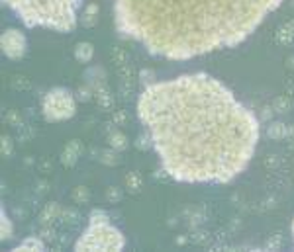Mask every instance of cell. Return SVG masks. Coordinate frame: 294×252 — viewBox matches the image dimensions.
Segmentation results:
<instances>
[{"mask_svg": "<svg viewBox=\"0 0 294 252\" xmlns=\"http://www.w3.org/2000/svg\"><path fill=\"white\" fill-rule=\"evenodd\" d=\"M108 143H110L112 149L124 151V149L128 147V137H126V133H122L120 129H116V131H112V133L108 135Z\"/></svg>", "mask_w": 294, "mask_h": 252, "instance_id": "obj_14", "label": "cell"}, {"mask_svg": "<svg viewBox=\"0 0 294 252\" xmlns=\"http://www.w3.org/2000/svg\"><path fill=\"white\" fill-rule=\"evenodd\" d=\"M126 247L124 233L112 225L110 217L102 209H92L88 215V227L77 239L73 249L77 252H120Z\"/></svg>", "mask_w": 294, "mask_h": 252, "instance_id": "obj_4", "label": "cell"}, {"mask_svg": "<svg viewBox=\"0 0 294 252\" xmlns=\"http://www.w3.org/2000/svg\"><path fill=\"white\" fill-rule=\"evenodd\" d=\"M142 186H144V178H142L140 172H130L126 176V188H128V192L136 194V192L142 190Z\"/></svg>", "mask_w": 294, "mask_h": 252, "instance_id": "obj_16", "label": "cell"}, {"mask_svg": "<svg viewBox=\"0 0 294 252\" xmlns=\"http://www.w3.org/2000/svg\"><path fill=\"white\" fill-rule=\"evenodd\" d=\"M71 198L75 200V203H87L90 200V194L85 186H77L73 192H71Z\"/></svg>", "mask_w": 294, "mask_h": 252, "instance_id": "obj_18", "label": "cell"}, {"mask_svg": "<svg viewBox=\"0 0 294 252\" xmlns=\"http://www.w3.org/2000/svg\"><path fill=\"white\" fill-rule=\"evenodd\" d=\"M106 200L110 203H118L122 200V188H116V186H110L106 188Z\"/></svg>", "mask_w": 294, "mask_h": 252, "instance_id": "obj_21", "label": "cell"}, {"mask_svg": "<svg viewBox=\"0 0 294 252\" xmlns=\"http://www.w3.org/2000/svg\"><path fill=\"white\" fill-rule=\"evenodd\" d=\"M94 98H96L100 108H104V110H112L114 108V96L110 94V90H108V86L104 82L94 86Z\"/></svg>", "mask_w": 294, "mask_h": 252, "instance_id": "obj_9", "label": "cell"}, {"mask_svg": "<svg viewBox=\"0 0 294 252\" xmlns=\"http://www.w3.org/2000/svg\"><path fill=\"white\" fill-rule=\"evenodd\" d=\"M112 55H114V61H116L118 65H126V59H128V57H126V53H124L120 47H116V49L112 51Z\"/></svg>", "mask_w": 294, "mask_h": 252, "instance_id": "obj_26", "label": "cell"}, {"mask_svg": "<svg viewBox=\"0 0 294 252\" xmlns=\"http://www.w3.org/2000/svg\"><path fill=\"white\" fill-rule=\"evenodd\" d=\"M94 57V45L90 41H81L75 47V59L79 63H90Z\"/></svg>", "mask_w": 294, "mask_h": 252, "instance_id": "obj_12", "label": "cell"}, {"mask_svg": "<svg viewBox=\"0 0 294 252\" xmlns=\"http://www.w3.org/2000/svg\"><path fill=\"white\" fill-rule=\"evenodd\" d=\"M90 98H94V86H90V84H83V86L77 90V100H81V102H88Z\"/></svg>", "mask_w": 294, "mask_h": 252, "instance_id": "obj_20", "label": "cell"}, {"mask_svg": "<svg viewBox=\"0 0 294 252\" xmlns=\"http://www.w3.org/2000/svg\"><path fill=\"white\" fill-rule=\"evenodd\" d=\"M112 124H114V126H126V124H128V116H126V112H124V110L114 112V116H112Z\"/></svg>", "mask_w": 294, "mask_h": 252, "instance_id": "obj_24", "label": "cell"}, {"mask_svg": "<svg viewBox=\"0 0 294 252\" xmlns=\"http://www.w3.org/2000/svg\"><path fill=\"white\" fill-rule=\"evenodd\" d=\"M6 120H8V122H12V124H16V127L24 126V124H22V120L18 118V114H16V112H8V114H6Z\"/></svg>", "mask_w": 294, "mask_h": 252, "instance_id": "obj_27", "label": "cell"}, {"mask_svg": "<svg viewBox=\"0 0 294 252\" xmlns=\"http://www.w3.org/2000/svg\"><path fill=\"white\" fill-rule=\"evenodd\" d=\"M0 47H2L4 57H8L10 61H20V59H24V55L28 51V37L22 29L8 27L2 31Z\"/></svg>", "mask_w": 294, "mask_h": 252, "instance_id": "obj_6", "label": "cell"}, {"mask_svg": "<svg viewBox=\"0 0 294 252\" xmlns=\"http://www.w3.org/2000/svg\"><path fill=\"white\" fill-rule=\"evenodd\" d=\"M136 147H138V149H144V151H146V149H149V147H153L151 135H149L147 131H146V133H142V135L136 139Z\"/></svg>", "mask_w": 294, "mask_h": 252, "instance_id": "obj_23", "label": "cell"}, {"mask_svg": "<svg viewBox=\"0 0 294 252\" xmlns=\"http://www.w3.org/2000/svg\"><path fill=\"white\" fill-rule=\"evenodd\" d=\"M277 41H281V43H285V45L294 43V20L287 22V24L279 29V33H277Z\"/></svg>", "mask_w": 294, "mask_h": 252, "instance_id": "obj_15", "label": "cell"}, {"mask_svg": "<svg viewBox=\"0 0 294 252\" xmlns=\"http://www.w3.org/2000/svg\"><path fill=\"white\" fill-rule=\"evenodd\" d=\"M267 135H269L271 139L279 141V139H283V137L287 135V129H285L283 124H271V126L267 127Z\"/></svg>", "mask_w": 294, "mask_h": 252, "instance_id": "obj_19", "label": "cell"}, {"mask_svg": "<svg viewBox=\"0 0 294 252\" xmlns=\"http://www.w3.org/2000/svg\"><path fill=\"white\" fill-rule=\"evenodd\" d=\"M291 231H293V245H294V219H293V227H291Z\"/></svg>", "mask_w": 294, "mask_h": 252, "instance_id": "obj_28", "label": "cell"}, {"mask_svg": "<svg viewBox=\"0 0 294 252\" xmlns=\"http://www.w3.org/2000/svg\"><path fill=\"white\" fill-rule=\"evenodd\" d=\"M138 118L163 172L186 184H228L253 158L259 122L234 92L206 73L149 82Z\"/></svg>", "mask_w": 294, "mask_h": 252, "instance_id": "obj_1", "label": "cell"}, {"mask_svg": "<svg viewBox=\"0 0 294 252\" xmlns=\"http://www.w3.org/2000/svg\"><path fill=\"white\" fill-rule=\"evenodd\" d=\"M283 0H114L116 29L149 55L186 61L243 43Z\"/></svg>", "mask_w": 294, "mask_h": 252, "instance_id": "obj_2", "label": "cell"}, {"mask_svg": "<svg viewBox=\"0 0 294 252\" xmlns=\"http://www.w3.org/2000/svg\"><path fill=\"white\" fill-rule=\"evenodd\" d=\"M98 14H100V6H98L96 2H90V4L85 8L83 16H81V24H83L85 27H94L96 22H98Z\"/></svg>", "mask_w": 294, "mask_h": 252, "instance_id": "obj_11", "label": "cell"}, {"mask_svg": "<svg viewBox=\"0 0 294 252\" xmlns=\"http://www.w3.org/2000/svg\"><path fill=\"white\" fill-rule=\"evenodd\" d=\"M98 160H100V162H104V164H108V166H116V164L120 162V156H118V151L110 147L108 151H100Z\"/></svg>", "mask_w": 294, "mask_h": 252, "instance_id": "obj_17", "label": "cell"}, {"mask_svg": "<svg viewBox=\"0 0 294 252\" xmlns=\"http://www.w3.org/2000/svg\"><path fill=\"white\" fill-rule=\"evenodd\" d=\"M81 154H83V145H81V141H69V143L63 147L59 158H61L63 166L71 168V166L77 164V160L81 158Z\"/></svg>", "mask_w": 294, "mask_h": 252, "instance_id": "obj_7", "label": "cell"}, {"mask_svg": "<svg viewBox=\"0 0 294 252\" xmlns=\"http://www.w3.org/2000/svg\"><path fill=\"white\" fill-rule=\"evenodd\" d=\"M12 237H14V223H12V219L8 217L6 209L2 207V211H0V241L6 243V241H10Z\"/></svg>", "mask_w": 294, "mask_h": 252, "instance_id": "obj_13", "label": "cell"}, {"mask_svg": "<svg viewBox=\"0 0 294 252\" xmlns=\"http://www.w3.org/2000/svg\"><path fill=\"white\" fill-rule=\"evenodd\" d=\"M41 114L49 124L67 122L77 114V96L63 86L51 88L41 98Z\"/></svg>", "mask_w": 294, "mask_h": 252, "instance_id": "obj_5", "label": "cell"}, {"mask_svg": "<svg viewBox=\"0 0 294 252\" xmlns=\"http://www.w3.org/2000/svg\"><path fill=\"white\" fill-rule=\"evenodd\" d=\"M12 152H14L12 137H10V135H2V154H4V156H12Z\"/></svg>", "mask_w": 294, "mask_h": 252, "instance_id": "obj_22", "label": "cell"}, {"mask_svg": "<svg viewBox=\"0 0 294 252\" xmlns=\"http://www.w3.org/2000/svg\"><path fill=\"white\" fill-rule=\"evenodd\" d=\"M61 205L59 203H55V202H51V203H47L45 207H43V211L39 213V225L41 227H45V225H53L59 217H61Z\"/></svg>", "mask_w": 294, "mask_h": 252, "instance_id": "obj_8", "label": "cell"}, {"mask_svg": "<svg viewBox=\"0 0 294 252\" xmlns=\"http://www.w3.org/2000/svg\"><path fill=\"white\" fill-rule=\"evenodd\" d=\"M26 27H47L69 33L79 24V8L83 0H2Z\"/></svg>", "mask_w": 294, "mask_h": 252, "instance_id": "obj_3", "label": "cell"}, {"mask_svg": "<svg viewBox=\"0 0 294 252\" xmlns=\"http://www.w3.org/2000/svg\"><path fill=\"white\" fill-rule=\"evenodd\" d=\"M59 219H63L65 223H73V221H77V213H75L73 209H63Z\"/></svg>", "mask_w": 294, "mask_h": 252, "instance_id": "obj_25", "label": "cell"}, {"mask_svg": "<svg viewBox=\"0 0 294 252\" xmlns=\"http://www.w3.org/2000/svg\"><path fill=\"white\" fill-rule=\"evenodd\" d=\"M14 252H41L45 251V241L43 239H39V237H28V239H24L20 245H16L14 249H12Z\"/></svg>", "mask_w": 294, "mask_h": 252, "instance_id": "obj_10", "label": "cell"}]
</instances>
